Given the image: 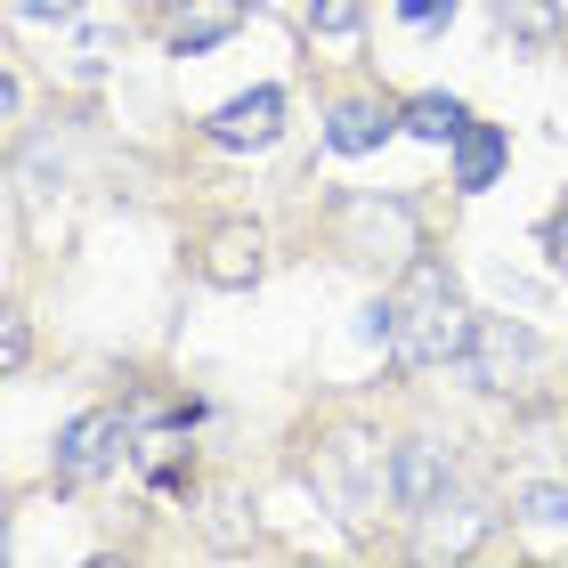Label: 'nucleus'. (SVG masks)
<instances>
[{
    "label": "nucleus",
    "instance_id": "nucleus-11",
    "mask_svg": "<svg viewBox=\"0 0 568 568\" xmlns=\"http://www.w3.org/2000/svg\"><path fill=\"white\" fill-rule=\"evenodd\" d=\"M423 520H430V528H423V552H430V560H438V552H471L479 536H487V511H479V504H455V520H438V504H430Z\"/></svg>",
    "mask_w": 568,
    "mask_h": 568
},
{
    "label": "nucleus",
    "instance_id": "nucleus-14",
    "mask_svg": "<svg viewBox=\"0 0 568 568\" xmlns=\"http://www.w3.org/2000/svg\"><path fill=\"white\" fill-rule=\"evenodd\" d=\"M308 24L317 33H357V0H308Z\"/></svg>",
    "mask_w": 568,
    "mask_h": 568
},
{
    "label": "nucleus",
    "instance_id": "nucleus-6",
    "mask_svg": "<svg viewBox=\"0 0 568 568\" xmlns=\"http://www.w3.org/2000/svg\"><path fill=\"white\" fill-rule=\"evenodd\" d=\"M236 24H244V0H187V9L171 17V49L179 58H203V49H220Z\"/></svg>",
    "mask_w": 568,
    "mask_h": 568
},
{
    "label": "nucleus",
    "instance_id": "nucleus-12",
    "mask_svg": "<svg viewBox=\"0 0 568 568\" xmlns=\"http://www.w3.org/2000/svg\"><path fill=\"white\" fill-rule=\"evenodd\" d=\"M496 17H504V33H520V41L560 33V0H496Z\"/></svg>",
    "mask_w": 568,
    "mask_h": 568
},
{
    "label": "nucleus",
    "instance_id": "nucleus-16",
    "mask_svg": "<svg viewBox=\"0 0 568 568\" xmlns=\"http://www.w3.org/2000/svg\"><path fill=\"white\" fill-rule=\"evenodd\" d=\"M9 9H17V17H58V24H65V17H82V0H9Z\"/></svg>",
    "mask_w": 568,
    "mask_h": 568
},
{
    "label": "nucleus",
    "instance_id": "nucleus-10",
    "mask_svg": "<svg viewBox=\"0 0 568 568\" xmlns=\"http://www.w3.org/2000/svg\"><path fill=\"white\" fill-rule=\"evenodd\" d=\"M406 131H415V139H438V146H455L463 139V122H471V114H463L455 106V98H438V90H423V98H406Z\"/></svg>",
    "mask_w": 568,
    "mask_h": 568
},
{
    "label": "nucleus",
    "instance_id": "nucleus-13",
    "mask_svg": "<svg viewBox=\"0 0 568 568\" xmlns=\"http://www.w3.org/2000/svg\"><path fill=\"white\" fill-rule=\"evenodd\" d=\"M511 504H520V520H536V528H568V487H552V479H528Z\"/></svg>",
    "mask_w": 568,
    "mask_h": 568
},
{
    "label": "nucleus",
    "instance_id": "nucleus-1",
    "mask_svg": "<svg viewBox=\"0 0 568 568\" xmlns=\"http://www.w3.org/2000/svg\"><path fill=\"white\" fill-rule=\"evenodd\" d=\"M471 325L479 317L463 308V284L438 268V261L406 268V293L390 301V349H398V366H463Z\"/></svg>",
    "mask_w": 568,
    "mask_h": 568
},
{
    "label": "nucleus",
    "instance_id": "nucleus-17",
    "mask_svg": "<svg viewBox=\"0 0 568 568\" xmlns=\"http://www.w3.org/2000/svg\"><path fill=\"white\" fill-rule=\"evenodd\" d=\"M545 252H552V268H568V203L545 220Z\"/></svg>",
    "mask_w": 568,
    "mask_h": 568
},
{
    "label": "nucleus",
    "instance_id": "nucleus-3",
    "mask_svg": "<svg viewBox=\"0 0 568 568\" xmlns=\"http://www.w3.org/2000/svg\"><path fill=\"white\" fill-rule=\"evenodd\" d=\"M114 438H122V415H114V406H90V415H73L65 438H58V463H49V471H58V487L98 479V471L114 463Z\"/></svg>",
    "mask_w": 568,
    "mask_h": 568
},
{
    "label": "nucleus",
    "instance_id": "nucleus-15",
    "mask_svg": "<svg viewBox=\"0 0 568 568\" xmlns=\"http://www.w3.org/2000/svg\"><path fill=\"white\" fill-rule=\"evenodd\" d=\"M398 17H406V24H423V33H430V24H447V17H455V0H398Z\"/></svg>",
    "mask_w": 568,
    "mask_h": 568
},
{
    "label": "nucleus",
    "instance_id": "nucleus-2",
    "mask_svg": "<svg viewBox=\"0 0 568 568\" xmlns=\"http://www.w3.org/2000/svg\"><path fill=\"white\" fill-rule=\"evenodd\" d=\"M536 357H545V342H536L528 325H511V317H479V325H471V349H463V366H471L479 390H528Z\"/></svg>",
    "mask_w": 568,
    "mask_h": 568
},
{
    "label": "nucleus",
    "instance_id": "nucleus-8",
    "mask_svg": "<svg viewBox=\"0 0 568 568\" xmlns=\"http://www.w3.org/2000/svg\"><path fill=\"white\" fill-rule=\"evenodd\" d=\"M203 276L212 284H252L261 276V227H220L212 252H203Z\"/></svg>",
    "mask_w": 568,
    "mask_h": 568
},
{
    "label": "nucleus",
    "instance_id": "nucleus-7",
    "mask_svg": "<svg viewBox=\"0 0 568 568\" xmlns=\"http://www.w3.org/2000/svg\"><path fill=\"white\" fill-rule=\"evenodd\" d=\"M504 131L496 122H463V139H455V187L463 195H479V187H496V171H504Z\"/></svg>",
    "mask_w": 568,
    "mask_h": 568
},
{
    "label": "nucleus",
    "instance_id": "nucleus-4",
    "mask_svg": "<svg viewBox=\"0 0 568 568\" xmlns=\"http://www.w3.org/2000/svg\"><path fill=\"white\" fill-rule=\"evenodd\" d=\"M390 496H398V511H423L447 496V447H430V438H406L398 447V463H390Z\"/></svg>",
    "mask_w": 568,
    "mask_h": 568
},
{
    "label": "nucleus",
    "instance_id": "nucleus-5",
    "mask_svg": "<svg viewBox=\"0 0 568 568\" xmlns=\"http://www.w3.org/2000/svg\"><path fill=\"white\" fill-rule=\"evenodd\" d=\"M276 122H284V90H244V98H227L203 131H212L220 146H268Z\"/></svg>",
    "mask_w": 568,
    "mask_h": 568
},
{
    "label": "nucleus",
    "instance_id": "nucleus-9",
    "mask_svg": "<svg viewBox=\"0 0 568 568\" xmlns=\"http://www.w3.org/2000/svg\"><path fill=\"white\" fill-rule=\"evenodd\" d=\"M398 122L382 114V106H366V98H349V106H333V122H325V139H333V154H374L382 139H390Z\"/></svg>",
    "mask_w": 568,
    "mask_h": 568
}]
</instances>
